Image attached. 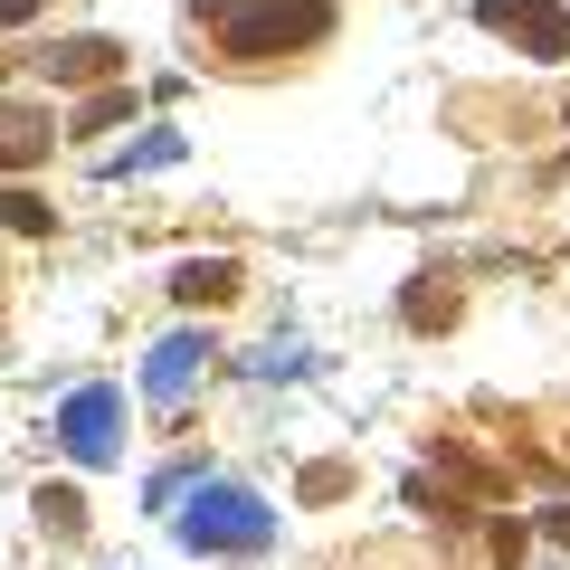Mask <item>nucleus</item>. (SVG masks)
<instances>
[{"label":"nucleus","mask_w":570,"mask_h":570,"mask_svg":"<svg viewBox=\"0 0 570 570\" xmlns=\"http://www.w3.org/2000/svg\"><path fill=\"white\" fill-rule=\"evenodd\" d=\"M190 20L219 29L228 67H276V58H295V48L333 39V0H190Z\"/></svg>","instance_id":"obj_1"},{"label":"nucleus","mask_w":570,"mask_h":570,"mask_svg":"<svg viewBox=\"0 0 570 570\" xmlns=\"http://www.w3.org/2000/svg\"><path fill=\"white\" fill-rule=\"evenodd\" d=\"M181 532H190V551H266V542H276L266 504L238 494V485H200V504L181 513Z\"/></svg>","instance_id":"obj_2"},{"label":"nucleus","mask_w":570,"mask_h":570,"mask_svg":"<svg viewBox=\"0 0 570 570\" xmlns=\"http://www.w3.org/2000/svg\"><path fill=\"white\" fill-rule=\"evenodd\" d=\"M475 20H485L504 48L542 58V67H561V58H570V10H551V0H475Z\"/></svg>","instance_id":"obj_3"},{"label":"nucleus","mask_w":570,"mask_h":570,"mask_svg":"<svg viewBox=\"0 0 570 570\" xmlns=\"http://www.w3.org/2000/svg\"><path fill=\"white\" fill-rule=\"evenodd\" d=\"M39 77H48V86H124V39H105V29L48 39V48H39Z\"/></svg>","instance_id":"obj_4"},{"label":"nucleus","mask_w":570,"mask_h":570,"mask_svg":"<svg viewBox=\"0 0 570 570\" xmlns=\"http://www.w3.org/2000/svg\"><path fill=\"white\" fill-rule=\"evenodd\" d=\"M428 466L448 475V485L466 494V504H504V494H513V466H494V456H475L466 438H448V428L428 438Z\"/></svg>","instance_id":"obj_5"},{"label":"nucleus","mask_w":570,"mask_h":570,"mask_svg":"<svg viewBox=\"0 0 570 570\" xmlns=\"http://www.w3.org/2000/svg\"><path fill=\"white\" fill-rule=\"evenodd\" d=\"M115 428H124V400H115V390H77L67 419H58V438H67L77 466H105V456H115Z\"/></svg>","instance_id":"obj_6"},{"label":"nucleus","mask_w":570,"mask_h":570,"mask_svg":"<svg viewBox=\"0 0 570 570\" xmlns=\"http://www.w3.org/2000/svg\"><path fill=\"white\" fill-rule=\"evenodd\" d=\"M58 153V115L48 105H0V171H39Z\"/></svg>","instance_id":"obj_7"},{"label":"nucleus","mask_w":570,"mask_h":570,"mask_svg":"<svg viewBox=\"0 0 570 570\" xmlns=\"http://www.w3.org/2000/svg\"><path fill=\"white\" fill-rule=\"evenodd\" d=\"M238 285H247L238 257H181V266H171V295H181V305H209V314H219Z\"/></svg>","instance_id":"obj_8"},{"label":"nucleus","mask_w":570,"mask_h":570,"mask_svg":"<svg viewBox=\"0 0 570 570\" xmlns=\"http://www.w3.org/2000/svg\"><path fill=\"white\" fill-rule=\"evenodd\" d=\"M400 324H409V333H448V324H456V285H448V276H409Z\"/></svg>","instance_id":"obj_9"},{"label":"nucleus","mask_w":570,"mask_h":570,"mask_svg":"<svg viewBox=\"0 0 570 570\" xmlns=\"http://www.w3.org/2000/svg\"><path fill=\"white\" fill-rule=\"evenodd\" d=\"M190 371H200V333H181V343H163V352H153V371H142V390H153V400H171V390H181Z\"/></svg>","instance_id":"obj_10"},{"label":"nucleus","mask_w":570,"mask_h":570,"mask_svg":"<svg viewBox=\"0 0 570 570\" xmlns=\"http://www.w3.org/2000/svg\"><path fill=\"white\" fill-rule=\"evenodd\" d=\"M124 115H134V86H96V96L77 105V124H67V134H77V142H96V134H115Z\"/></svg>","instance_id":"obj_11"},{"label":"nucleus","mask_w":570,"mask_h":570,"mask_svg":"<svg viewBox=\"0 0 570 570\" xmlns=\"http://www.w3.org/2000/svg\"><path fill=\"white\" fill-rule=\"evenodd\" d=\"M0 228H10V238H48V228H58V209L20 181V190H0Z\"/></svg>","instance_id":"obj_12"},{"label":"nucleus","mask_w":570,"mask_h":570,"mask_svg":"<svg viewBox=\"0 0 570 570\" xmlns=\"http://www.w3.org/2000/svg\"><path fill=\"white\" fill-rule=\"evenodd\" d=\"M39 532L77 542V532H86V494H77V485H39Z\"/></svg>","instance_id":"obj_13"},{"label":"nucleus","mask_w":570,"mask_h":570,"mask_svg":"<svg viewBox=\"0 0 570 570\" xmlns=\"http://www.w3.org/2000/svg\"><path fill=\"white\" fill-rule=\"evenodd\" d=\"M295 494H305V504H343V494H352V466H305V485H295Z\"/></svg>","instance_id":"obj_14"},{"label":"nucleus","mask_w":570,"mask_h":570,"mask_svg":"<svg viewBox=\"0 0 570 570\" xmlns=\"http://www.w3.org/2000/svg\"><path fill=\"white\" fill-rule=\"evenodd\" d=\"M542 532H551V542L570 551V504H551V513H542Z\"/></svg>","instance_id":"obj_15"},{"label":"nucleus","mask_w":570,"mask_h":570,"mask_svg":"<svg viewBox=\"0 0 570 570\" xmlns=\"http://www.w3.org/2000/svg\"><path fill=\"white\" fill-rule=\"evenodd\" d=\"M20 20H39V0H0V29H20Z\"/></svg>","instance_id":"obj_16"},{"label":"nucleus","mask_w":570,"mask_h":570,"mask_svg":"<svg viewBox=\"0 0 570 570\" xmlns=\"http://www.w3.org/2000/svg\"><path fill=\"white\" fill-rule=\"evenodd\" d=\"M0 77H10V58H0Z\"/></svg>","instance_id":"obj_17"},{"label":"nucleus","mask_w":570,"mask_h":570,"mask_svg":"<svg viewBox=\"0 0 570 570\" xmlns=\"http://www.w3.org/2000/svg\"><path fill=\"white\" fill-rule=\"evenodd\" d=\"M561 171H570V153H561Z\"/></svg>","instance_id":"obj_18"},{"label":"nucleus","mask_w":570,"mask_h":570,"mask_svg":"<svg viewBox=\"0 0 570 570\" xmlns=\"http://www.w3.org/2000/svg\"><path fill=\"white\" fill-rule=\"evenodd\" d=\"M561 456H570V438H561Z\"/></svg>","instance_id":"obj_19"}]
</instances>
